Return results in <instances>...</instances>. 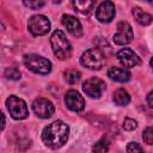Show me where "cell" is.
Returning a JSON list of instances; mask_svg holds the SVG:
<instances>
[{
  "instance_id": "obj_9",
  "label": "cell",
  "mask_w": 153,
  "mask_h": 153,
  "mask_svg": "<svg viewBox=\"0 0 153 153\" xmlns=\"http://www.w3.org/2000/svg\"><path fill=\"white\" fill-rule=\"evenodd\" d=\"M65 103L67 108L74 112H80L85 109V100L82 96L75 91V90H69L65 94Z\"/></svg>"
},
{
  "instance_id": "obj_25",
  "label": "cell",
  "mask_w": 153,
  "mask_h": 153,
  "mask_svg": "<svg viewBox=\"0 0 153 153\" xmlns=\"http://www.w3.org/2000/svg\"><path fill=\"white\" fill-rule=\"evenodd\" d=\"M146 102H147V105H148L149 108H153V91H151V92L147 94Z\"/></svg>"
},
{
  "instance_id": "obj_27",
  "label": "cell",
  "mask_w": 153,
  "mask_h": 153,
  "mask_svg": "<svg viewBox=\"0 0 153 153\" xmlns=\"http://www.w3.org/2000/svg\"><path fill=\"white\" fill-rule=\"evenodd\" d=\"M149 63H151V67H152V69H153V57L151 59V62H149Z\"/></svg>"
},
{
  "instance_id": "obj_22",
  "label": "cell",
  "mask_w": 153,
  "mask_h": 153,
  "mask_svg": "<svg viewBox=\"0 0 153 153\" xmlns=\"http://www.w3.org/2000/svg\"><path fill=\"white\" fill-rule=\"evenodd\" d=\"M127 153H145V151L137 142H129L127 145Z\"/></svg>"
},
{
  "instance_id": "obj_2",
  "label": "cell",
  "mask_w": 153,
  "mask_h": 153,
  "mask_svg": "<svg viewBox=\"0 0 153 153\" xmlns=\"http://www.w3.org/2000/svg\"><path fill=\"white\" fill-rule=\"evenodd\" d=\"M50 44L53 48V51L55 56L60 60H66L72 54V45L69 41L67 39L66 35L61 30L54 31V33L50 37Z\"/></svg>"
},
{
  "instance_id": "obj_26",
  "label": "cell",
  "mask_w": 153,
  "mask_h": 153,
  "mask_svg": "<svg viewBox=\"0 0 153 153\" xmlns=\"http://www.w3.org/2000/svg\"><path fill=\"white\" fill-rule=\"evenodd\" d=\"M1 118H2V124H1V130H4V128H5V116H4V114H1Z\"/></svg>"
},
{
  "instance_id": "obj_13",
  "label": "cell",
  "mask_w": 153,
  "mask_h": 153,
  "mask_svg": "<svg viewBox=\"0 0 153 153\" xmlns=\"http://www.w3.org/2000/svg\"><path fill=\"white\" fill-rule=\"evenodd\" d=\"M62 25L67 29V31L69 33H72L75 37H80L82 33V27H81L80 22L71 14H63L62 16Z\"/></svg>"
},
{
  "instance_id": "obj_23",
  "label": "cell",
  "mask_w": 153,
  "mask_h": 153,
  "mask_svg": "<svg viewBox=\"0 0 153 153\" xmlns=\"http://www.w3.org/2000/svg\"><path fill=\"white\" fill-rule=\"evenodd\" d=\"M136 127H137V122L134 118H129V117L124 118V121H123V128L126 130L130 131V130H134Z\"/></svg>"
},
{
  "instance_id": "obj_15",
  "label": "cell",
  "mask_w": 153,
  "mask_h": 153,
  "mask_svg": "<svg viewBox=\"0 0 153 153\" xmlns=\"http://www.w3.org/2000/svg\"><path fill=\"white\" fill-rule=\"evenodd\" d=\"M73 6L78 13H80L82 16H88L92 12V10L94 8L96 2L91 1V0H74Z\"/></svg>"
},
{
  "instance_id": "obj_19",
  "label": "cell",
  "mask_w": 153,
  "mask_h": 153,
  "mask_svg": "<svg viewBox=\"0 0 153 153\" xmlns=\"http://www.w3.org/2000/svg\"><path fill=\"white\" fill-rule=\"evenodd\" d=\"M80 78H81V74H80V72L76 71V69H67V71L65 72V80H66L68 84H71V85L76 84V82L80 80Z\"/></svg>"
},
{
  "instance_id": "obj_17",
  "label": "cell",
  "mask_w": 153,
  "mask_h": 153,
  "mask_svg": "<svg viewBox=\"0 0 153 153\" xmlns=\"http://www.w3.org/2000/svg\"><path fill=\"white\" fill-rule=\"evenodd\" d=\"M112 99H114V102H115L117 105H120V106H126V105H128L129 102H130V96H129V93H128L124 88H118V90H116V91L114 92Z\"/></svg>"
},
{
  "instance_id": "obj_21",
  "label": "cell",
  "mask_w": 153,
  "mask_h": 153,
  "mask_svg": "<svg viewBox=\"0 0 153 153\" xmlns=\"http://www.w3.org/2000/svg\"><path fill=\"white\" fill-rule=\"evenodd\" d=\"M142 139L147 145H153V126L147 127L142 133Z\"/></svg>"
},
{
  "instance_id": "obj_7",
  "label": "cell",
  "mask_w": 153,
  "mask_h": 153,
  "mask_svg": "<svg viewBox=\"0 0 153 153\" xmlns=\"http://www.w3.org/2000/svg\"><path fill=\"white\" fill-rule=\"evenodd\" d=\"M82 90L91 98H100L105 92V82L97 76H92L84 82Z\"/></svg>"
},
{
  "instance_id": "obj_24",
  "label": "cell",
  "mask_w": 153,
  "mask_h": 153,
  "mask_svg": "<svg viewBox=\"0 0 153 153\" xmlns=\"http://www.w3.org/2000/svg\"><path fill=\"white\" fill-rule=\"evenodd\" d=\"M24 5L32 8V10H37V8H41L45 5L44 1H24Z\"/></svg>"
},
{
  "instance_id": "obj_3",
  "label": "cell",
  "mask_w": 153,
  "mask_h": 153,
  "mask_svg": "<svg viewBox=\"0 0 153 153\" xmlns=\"http://www.w3.org/2000/svg\"><path fill=\"white\" fill-rule=\"evenodd\" d=\"M24 65L26 68H29L31 72L37 73V74H48L51 71V62L41 56V55H36V54H29L24 56Z\"/></svg>"
},
{
  "instance_id": "obj_6",
  "label": "cell",
  "mask_w": 153,
  "mask_h": 153,
  "mask_svg": "<svg viewBox=\"0 0 153 153\" xmlns=\"http://www.w3.org/2000/svg\"><path fill=\"white\" fill-rule=\"evenodd\" d=\"M27 27L33 36H43L50 30V22L45 16L36 14L29 19Z\"/></svg>"
},
{
  "instance_id": "obj_8",
  "label": "cell",
  "mask_w": 153,
  "mask_h": 153,
  "mask_svg": "<svg viewBox=\"0 0 153 153\" xmlns=\"http://www.w3.org/2000/svg\"><path fill=\"white\" fill-rule=\"evenodd\" d=\"M133 37H134V33H133V29H131L130 24L127 22H120L117 24V31L114 35L115 44H117V45L128 44L129 42H131Z\"/></svg>"
},
{
  "instance_id": "obj_18",
  "label": "cell",
  "mask_w": 153,
  "mask_h": 153,
  "mask_svg": "<svg viewBox=\"0 0 153 153\" xmlns=\"http://www.w3.org/2000/svg\"><path fill=\"white\" fill-rule=\"evenodd\" d=\"M109 146H110V142L109 140L103 136L102 139H99L92 147V152L93 153H106L109 151Z\"/></svg>"
},
{
  "instance_id": "obj_10",
  "label": "cell",
  "mask_w": 153,
  "mask_h": 153,
  "mask_svg": "<svg viewBox=\"0 0 153 153\" xmlns=\"http://www.w3.org/2000/svg\"><path fill=\"white\" fill-rule=\"evenodd\" d=\"M33 112L41 118H49L54 114V105L50 100L45 98H37L32 103Z\"/></svg>"
},
{
  "instance_id": "obj_4",
  "label": "cell",
  "mask_w": 153,
  "mask_h": 153,
  "mask_svg": "<svg viewBox=\"0 0 153 153\" xmlns=\"http://www.w3.org/2000/svg\"><path fill=\"white\" fill-rule=\"evenodd\" d=\"M105 57L100 49L98 48H91L82 53L80 57V62L84 67L88 69H100L104 65Z\"/></svg>"
},
{
  "instance_id": "obj_20",
  "label": "cell",
  "mask_w": 153,
  "mask_h": 153,
  "mask_svg": "<svg viewBox=\"0 0 153 153\" xmlns=\"http://www.w3.org/2000/svg\"><path fill=\"white\" fill-rule=\"evenodd\" d=\"M20 72L16 68V67H10L5 71V76L7 79H11V80H19L20 79Z\"/></svg>"
},
{
  "instance_id": "obj_5",
  "label": "cell",
  "mask_w": 153,
  "mask_h": 153,
  "mask_svg": "<svg viewBox=\"0 0 153 153\" xmlns=\"http://www.w3.org/2000/svg\"><path fill=\"white\" fill-rule=\"evenodd\" d=\"M6 105H7V110L10 111V115L14 120H24L29 115L26 103L17 96H10L6 99Z\"/></svg>"
},
{
  "instance_id": "obj_12",
  "label": "cell",
  "mask_w": 153,
  "mask_h": 153,
  "mask_svg": "<svg viewBox=\"0 0 153 153\" xmlns=\"http://www.w3.org/2000/svg\"><path fill=\"white\" fill-rule=\"evenodd\" d=\"M117 59L120 61V63L127 69V68H131L135 67L140 63V57L129 48H123L117 53Z\"/></svg>"
},
{
  "instance_id": "obj_14",
  "label": "cell",
  "mask_w": 153,
  "mask_h": 153,
  "mask_svg": "<svg viewBox=\"0 0 153 153\" xmlns=\"http://www.w3.org/2000/svg\"><path fill=\"white\" fill-rule=\"evenodd\" d=\"M108 76L117 82H126L130 79V72L126 68L120 67H110L108 69Z\"/></svg>"
},
{
  "instance_id": "obj_11",
  "label": "cell",
  "mask_w": 153,
  "mask_h": 153,
  "mask_svg": "<svg viewBox=\"0 0 153 153\" xmlns=\"http://www.w3.org/2000/svg\"><path fill=\"white\" fill-rule=\"evenodd\" d=\"M116 10L111 1H103L96 10V18L100 23H110L115 17Z\"/></svg>"
},
{
  "instance_id": "obj_1",
  "label": "cell",
  "mask_w": 153,
  "mask_h": 153,
  "mask_svg": "<svg viewBox=\"0 0 153 153\" xmlns=\"http://www.w3.org/2000/svg\"><path fill=\"white\" fill-rule=\"evenodd\" d=\"M69 127L62 121H54L42 131V141L49 148H59L63 146L68 139Z\"/></svg>"
},
{
  "instance_id": "obj_16",
  "label": "cell",
  "mask_w": 153,
  "mask_h": 153,
  "mask_svg": "<svg viewBox=\"0 0 153 153\" xmlns=\"http://www.w3.org/2000/svg\"><path fill=\"white\" fill-rule=\"evenodd\" d=\"M133 16L135 18V20L141 24V25H149L153 22V16L142 11L140 7H133Z\"/></svg>"
}]
</instances>
